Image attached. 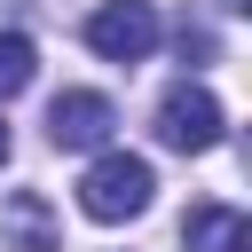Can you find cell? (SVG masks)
I'll return each mask as SVG.
<instances>
[{"instance_id":"obj_1","label":"cell","mask_w":252,"mask_h":252,"mask_svg":"<svg viewBox=\"0 0 252 252\" xmlns=\"http://www.w3.org/2000/svg\"><path fill=\"white\" fill-rule=\"evenodd\" d=\"M150 189H158L150 158H134V150H102V158L79 173V213L110 228V220H134V213H150Z\"/></svg>"},{"instance_id":"obj_2","label":"cell","mask_w":252,"mask_h":252,"mask_svg":"<svg viewBox=\"0 0 252 252\" xmlns=\"http://www.w3.org/2000/svg\"><path fill=\"white\" fill-rule=\"evenodd\" d=\"M220 134H228V118H220V102H213L197 79H181V87L158 94V142H165V150L205 158V150H220Z\"/></svg>"},{"instance_id":"obj_3","label":"cell","mask_w":252,"mask_h":252,"mask_svg":"<svg viewBox=\"0 0 252 252\" xmlns=\"http://www.w3.org/2000/svg\"><path fill=\"white\" fill-rule=\"evenodd\" d=\"M158 8L150 0H102L94 16H87V47L102 55V63H142L150 47H158Z\"/></svg>"},{"instance_id":"obj_4","label":"cell","mask_w":252,"mask_h":252,"mask_svg":"<svg viewBox=\"0 0 252 252\" xmlns=\"http://www.w3.org/2000/svg\"><path fill=\"white\" fill-rule=\"evenodd\" d=\"M110 126H118V110H110V94H94V87H71V94L47 102V142H55V150H102Z\"/></svg>"},{"instance_id":"obj_5","label":"cell","mask_w":252,"mask_h":252,"mask_svg":"<svg viewBox=\"0 0 252 252\" xmlns=\"http://www.w3.org/2000/svg\"><path fill=\"white\" fill-rule=\"evenodd\" d=\"M181 236H189V252H252V220L228 205H197Z\"/></svg>"},{"instance_id":"obj_6","label":"cell","mask_w":252,"mask_h":252,"mask_svg":"<svg viewBox=\"0 0 252 252\" xmlns=\"http://www.w3.org/2000/svg\"><path fill=\"white\" fill-rule=\"evenodd\" d=\"M0 236H16V252H55V220H47V205H39L32 189H16V197H8Z\"/></svg>"},{"instance_id":"obj_7","label":"cell","mask_w":252,"mask_h":252,"mask_svg":"<svg viewBox=\"0 0 252 252\" xmlns=\"http://www.w3.org/2000/svg\"><path fill=\"white\" fill-rule=\"evenodd\" d=\"M32 71H39L32 39H24V32H0V102H8V94H24V87H32Z\"/></svg>"},{"instance_id":"obj_8","label":"cell","mask_w":252,"mask_h":252,"mask_svg":"<svg viewBox=\"0 0 252 252\" xmlns=\"http://www.w3.org/2000/svg\"><path fill=\"white\" fill-rule=\"evenodd\" d=\"M220 8H228V16H244V8H252V0H220Z\"/></svg>"},{"instance_id":"obj_9","label":"cell","mask_w":252,"mask_h":252,"mask_svg":"<svg viewBox=\"0 0 252 252\" xmlns=\"http://www.w3.org/2000/svg\"><path fill=\"white\" fill-rule=\"evenodd\" d=\"M0 165H8V126H0Z\"/></svg>"}]
</instances>
